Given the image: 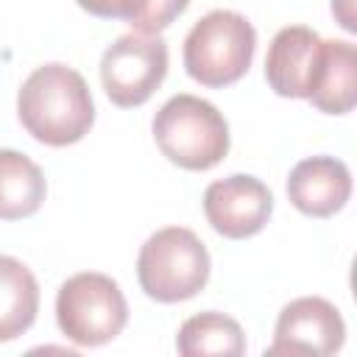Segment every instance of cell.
I'll return each instance as SVG.
<instances>
[{
    "label": "cell",
    "mask_w": 357,
    "mask_h": 357,
    "mask_svg": "<svg viewBox=\"0 0 357 357\" xmlns=\"http://www.w3.org/2000/svg\"><path fill=\"white\" fill-rule=\"evenodd\" d=\"M17 114L33 139L64 148L89 134L95 103L81 73L53 61L25 78L17 95Z\"/></svg>",
    "instance_id": "1"
},
{
    "label": "cell",
    "mask_w": 357,
    "mask_h": 357,
    "mask_svg": "<svg viewBox=\"0 0 357 357\" xmlns=\"http://www.w3.org/2000/svg\"><path fill=\"white\" fill-rule=\"evenodd\" d=\"M153 139L173 165L209 170L229 153L226 117L198 95H173L153 117Z\"/></svg>",
    "instance_id": "2"
},
{
    "label": "cell",
    "mask_w": 357,
    "mask_h": 357,
    "mask_svg": "<svg viewBox=\"0 0 357 357\" xmlns=\"http://www.w3.org/2000/svg\"><path fill=\"white\" fill-rule=\"evenodd\" d=\"M137 279L153 301H187L209 282V251L192 229H159L139 248Z\"/></svg>",
    "instance_id": "3"
},
{
    "label": "cell",
    "mask_w": 357,
    "mask_h": 357,
    "mask_svg": "<svg viewBox=\"0 0 357 357\" xmlns=\"http://www.w3.org/2000/svg\"><path fill=\"white\" fill-rule=\"evenodd\" d=\"M254 25L229 8L204 14L184 39L187 75L204 86H229L240 81L254 59Z\"/></svg>",
    "instance_id": "4"
},
{
    "label": "cell",
    "mask_w": 357,
    "mask_h": 357,
    "mask_svg": "<svg viewBox=\"0 0 357 357\" xmlns=\"http://www.w3.org/2000/svg\"><path fill=\"white\" fill-rule=\"evenodd\" d=\"M56 321L67 340L78 346H103L123 332L128 304L112 276L86 271L70 276L59 287Z\"/></svg>",
    "instance_id": "5"
},
{
    "label": "cell",
    "mask_w": 357,
    "mask_h": 357,
    "mask_svg": "<svg viewBox=\"0 0 357 357\" xmlns=\"http://www.w3.org/2000/svg\"><path fill=\"white\" fill-rule=\"evenodd\" d=\"M167 75V45L159 33H123L100 59V81L120 109L142 106Z\"/></svg>",
    "instance_id": "6"
},
{
    "label": "cell",
    "mask_w": 357,
    "mask_h": 357,
    "mask_svg": "<svg viewBox=\"0 0 357 357\" xmlns=\"http://www.w3.org/2000/svg\"><path fill=\"white\" fill-rule=\"evenodd\" d=\"M346 340V324L337 307L321 296L290 301L279 318L268 354H335Z\"/></svg>",
    "instance_id": "7"
},
{
    "label": "cell",
    "mask_w": 357,
    "mask_h": 357,
    "mask_svg": "<svg viewBox=\"0 0 357 357\" xmlns=\"http://www.w3.org/2000/svg\"><path fill=\"white\" fill-rule=\"evenodd\" d=\"M271 212H273L271 190L259 178L245 173L218 178L204 192V215L209 226L229 240H243L262 231Z\"/></svg>",
    "instance_id": "8"
},
{
    "label": "cell",
    "mask_w": 357,
    "mask_h": 357,
    "mask_svg": "<svg viewBox=\"0 0 357 357\" xmlns=\"http://www.w3.org/2000/svg\"><path fill=\"white\" fill-rule=\"evenodd\" d=\"M321 36L307 25L282 28L265 56V78L271 89L282 98H307L318 59H321Z\"/></svg>",
    "instance_id": "9"
},
{
    "label": "cell",
    "mask_w": 357,
    "mask_h": 357,
    "mask_svg": "<svg viewBox=\"0 0 357 357\" xmlns=\"http://www.w3.org/2000/svg\"><path fill=\"white\" fill-rule=\"evenodd\" d=\"M351 195V173L335 156H310L290 170L287 198L310 218H329L346 206Z\"/></svg>",
    "instance_id": "10"
},
{
    "label": "cell",
    "mask_w": 357,
    "mask_h": 357,
    "mask_svg": "<svg viewBox=\"0 0 357 357\" xmlns=\"http://www.w3.org/2000/svg\"><path fill=\"white\" fill-rule=\"evenodd\" d=\"M307 100L326 114H346L357 103V50L343 39H324Z\"/></svg>",
    "instance_id": "11"
},
{
    "label": "cell",
    "mask_w": 357,
    "mask_h": 357,
    "mask_svg": "<svg viewBox=\"0 0 357 357\" xmlns=\"http://www.w3.org/2000/svg\"><path fill=\"white\" fill-rule=\"evenodd\" d=\"M47 192L42 167L20 151L0 148V220H22L39 212Z\"/></svg>",
    "instance_id": "12"
},
{
    "label": "cell",
    "mask_w": 357,
    "mask_h": 357,
    "mask_svg": "<svg viewBox=\"0 0 357 357\" xmlns=\"http://www.w3.org/2000/svg\"><path fill=\"white\" fill-rule=\"evenodd\" d=\"M39 312L36 276L14 257L0 254V343L31 329Z\"/></svg>",
    "instance_id": "13"
},
{
    "label": "cell",
    "mask_w": 357,
    "mask_h": 357,
    "mask_svg": "<svg viewBox=\"0 0 357 357\" xmlns=\"http://www.w3.org/2000/svg\"><path fill=\"white\" fill-rule=\"evenodd\" d=\"M176 349L184 357H240L245 351V335L240 324L223 312H198L181 324Z\"/></svg>",
    "instance_id": "14"
},
{
    "label": "cell",
    "mask_w": 357,
    "mask_h": 357,
    "mask_svg": "<svg viewBox=\"0 0 357 357\" xmlns=\"http://www.w3.org/2000/svg\"><path fill=\"white\" fill-rule=\"evenodd\" d=\"M190 0H123V14L137 33H159L165 31L184 8Z\"/></svg>",
    "instance_id": "15"
},
{
    "label": "cell",
    "mask_w": 357,
    "mask_h": 357,
    "mask_svg": "<svg viewBox=\"0 0 357 357\" xmlns=\"http://www.w3.org/2000/svg\"><path fill=\"white\" fill-rule=\"evenodd\" d=\"M75 3L92 17H103V20H120L123 14V0H75Z\"/></svg>",
    "instance_id": "16"
},
{
    "label": "cell",
    "mask_w": 357,
    "mask_h": 357,
    "mask_svg": "<svg viewBox=\"0 0 357 357\" xmlns=\"http://www.w3.org/2000/svg\"><path fill=\"white\" fill-rule=\"evenodd\" d=\"M332 11H335V17L340 20V25L346 28V31H357V22H354V11H351V0H332Z\"/></svg>",
    "instance_id": "17"
}]
</instances>
